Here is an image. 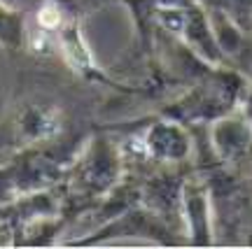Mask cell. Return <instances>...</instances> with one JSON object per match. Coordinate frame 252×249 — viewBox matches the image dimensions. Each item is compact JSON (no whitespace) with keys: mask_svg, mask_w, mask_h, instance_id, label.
Wrapping results in <instances>:
<instances>
[{"mask_svg":"<svg viewBox=\"0 0 252 249\" xmlns=\"http://www.w3.org/2000/svg\"><path fill=\"white\" fill-rule=\"evenodd\" d=\"M37 24L45 30L59 28V24H61V9H59V5L52 2V0H47L45 5L40 7V12H37Z\"/></svg>","mask_w":252,"mask_h":249,"instance_id":"6da1fadb","label":"cell"}]
</instances>
